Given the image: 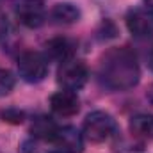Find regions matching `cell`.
Returning a JSON list of instances; mask_svg holds the SVG:
<instances>
[{
    "mask_svg": "<svg viewBox=\"0 0 153 153\" xmlns=\"http://www.w3.org/2000/svg\"><path fill=\"white\" fill-rule=\"evenodd\" d=\"M148 66L153 71V46H152V50H150V55H148Z\"/></svg>",
    "mask_w": 153,
    "mask_h": 153,
    "instance_id": "cell-16",
    "label": "cell"
},
{
    "mask_svg": "<svg viewBox=\"0 0 153 153\" xmlns=\"http://www.w3.org/2000/svg\"><path fill=\"white\" fill-rule=\"evenodd\" d=\"M18 73L22 80L29 84H38L48 75V57L39 52H23L18 57Z\"/></svg>",
    "mask_w": 153,
    "mask_h": 153,
    "instance_id": "cell-3",
    "label": "cell"
},
{
    "mask_svg": "<svg viewBox=\"0 0 153 153\" xmlns=\"http://www.w3.org/2000/svg\"><path fill=\"white\" fill-rule=\"evenodd\" d=\"M126 29L137 39L150 38L153 34V11L146 7H135L126 14Z\"/></svg>",
    "mask_w": 153,
    "mask_h": 153,
    "instance_id": "cell-6",
    "label": "cell"
},
{
    "mask_svg": "<svg viewBox=\"0 0 153 153\" xmlns=\"http://www.w3.org/2000/svg\"><path fill=\"white\" fill-rule=\"evenodd\" d=\"M50 20L57 25H71L80 20V9L71 2L55 4L50 11Z\"/></svg>",
    "mask_w": 153,
    "mask_h": 153,
    "instance_id": "cell-10",
    "label": "cell"
},
{
    "mask_svg": "<svg viewBox=\"0 0 153 153\" xmlns=\"http://www.w3.org/2000/svg\"><path fill=\"white\" fill-rule=\"evenodd\" d=\"M52 153H61V152H52Z\"/></svg>",
    "mask_w": 153,
    "mask_h": 153,
    "instance_id": "cell-19",
    "label": "cell"
},
{
    "mask_svg": "<svg viewBox=\"0 0 153 153\" xmlns=\"http://www.w3.org/2000/svg\"><path fill=\"white\" fill-rule=\"evenodd\" d=\"M148 100L153 103V84L150 85V89H148Z\"/></svg>",
    "mask_w": 153,
    "mask_h": 153,
    "instance_id": "cell-18",
    "label": "cell"
},
{
    "mask_svg": "<svg viewBox=\"0 0 153 153\" xmlns=\"http://www.w3.org/2000/svg\"><path fill=\"white\" fill-rule=\"evenodd\" d=\"M143 2H144V7H146V9L153 11V0H143Z\"/></svg>",
    "mask_w": 153,
    "mask_h": 153,
    "instance_id": "cell-17",
    "label": "cell"
},
{
    "mask_svg": "<svg viewBox=\"0 0 153 153\" xmlns=\"http://www.w3.org/2000/svg\"><path fill=\"white\" fill-rule=\"evenodd\" d=\"M75 53V43L70 38H53L50 39L46 45H45V55L48 59H53V61H59V62H64L68 59H71Z\"/></svg>",
    "mask_w": 153,
    "mask_h": 153,
    "instance_id": "cell-9",
    "label": "cell"
},
{
    "mask_svg": "<svg viewBox=\"0 0 153 153\" xmlns=\"http://www.w3.org/2000/svg\"><path fill=\"white\" fill-rule=\"evenodd\" d=\"M20 153H39V141L32 137V139H29V141L22 143Z\"/></svg>",
    "mask_w": 153,
    "mask_h": 153,
    "instance_id": "cell-14",
    "label": "cell"
},
{
    "mask_svg": "<svg viewBox=\"0 0 153 153\" xmlns=\"http://www.w3.org/2000/svg\"><path fill=\"white\" fill-rule=\"evenodd\" d=\"M52 144L61 153H82L84 150V135L75 126H59Z\"/></svg>",
    "mask_w": 153,
    "mask_h": 153,
    "instance_id": "cell-7",
    "label": "cell"
},
{
    "mask_svg": "<svg viewBox=\"0 0 153 153\" xmlns=\"http://www.w3.org/2000/svg\"><path fill=\"white\" fill-rule=\"evenodd\" d=\"M2 116L13 123H20L23 119V112H20V111H5V112H2Z\"/></svg>",
    "mask_w": 153,
    "mask_h": 153,
    "instance_id": "cell-15",
    "label": "cell"
},
{
    "mask_svg": "<svg viewBox=\"0 0 153 153\" xmlns=\"http://www.w3.org/2000/svg\"><path fill=\"white\" fill-rule=\"evenodd\" d=\"M57 128H59V126L55 125V121H53L52 117H48V116H39V117H36V119L32 121V125H30V134H32V137L38 139V141H48V143H52V139H53Z\"/></svg>",
    "mask_w": 153,
    "mask_h": 153,
    "instance_id": "cell-11",
    "label": "cell"
},
{
    "mask_svg": "<svg viewBox=\"0 0 153 153\" xmlns=\"http://www.w3.org/2000/svg\"><path fill=\"white\" fill-rule=\"evenodd\" d=\"M117 134V123L109 112L94 111L84 119L82 135L89 143H105Z\"/></svg>",
    "mask_w": 153,
    "mask_h": 153,
    "instance_id": "cell-2",
    "label": "cell"
},
{
    "mask_svg": "<svg viewBox=\"0 0 153 153\" xmlns=\"http://www.w3.org/2000/svg\"><path fill=\"white\" fill-rule=\"evenodd\" d=\"M130 132L139 139H153V114H135L130 119Z\"/></svg>",
    "mask_w": 153,
    "mask_h": 153,
    "instance_id": "cell-12",
    "label": "cell"
},
{
    "mask_svg": "<svg viewBox=\"0 0 153 153\" xmlns=\"http://www.w3.org/2000/svg\"><path fill=\"white\" fill-rule=\"evenodd\" d=\"M14 87V76L9 70L5 68H0V98L2 96H7Z\"/></svg>",
    "mask_w": 153,
    "mask_h": 153,
    "instance_id": "cell-13",
    "label": "cell"
},
{
    "mask_svg": "<svg viewBox=\"0 0 153 153\" xmlns=\"http://www.w3.org/2000/svg\"><path fill=\"white\" fill-rule=\"evenodd\" d=\"M98 76L111 91H128L135 87L141 78L137 55L128 46L111 48L100 61Z\"/></svg>",
    "mask_w": 153,
    "mask_h": 153,
    "instance_id": "cell-1",
    "label": "cell"
},
{
    "mask_svg": "<svg viewBox=\"0 0 153 153\" xmlns=\"http://www.w3.org/2000/svg\"><path fill=\"white\" fill-rule=\"evenodd\" d=\"M14 13L18 22L29 29H38L46 20V7L43 0H18Z\"/></svg>",
    "mask_w": 153,
    "mask_h": 153,
    "instance_id": "cell-5",
    "label": "cell"
},
{
    "mask_svg": "<svg viewBox=\"0 0 153 153\" xmlns=\"http://www.w3.org/2000/svg\"><path fill=\"white\" fill-rule=\"evenodd\" d=\"M50 109L57 116H62V117L75 116L80 111V98L75 91L61 89L50 96Z\"/></svg>",
    "mask_w": 153,
    "mask_h": 153,
    "instance_id": "cell-8",
    "label": "cell"
},
{
    "mask_svg": "<svg viewBox=\"0 0 153 153\" xmlns=\"http://www.w3.org/2000/svg\"><path fill=\"white\" fill-rule=\"evenodd\" d=\"M89 78V70L85 66L84 61L78 59H68L64 62H61L59 70H57V82L62 85V89L68 91H78L85 85Z\"/></svg>",
    "mask_w": 153,
    "mask_h": 153,
    "instance_id": "cell-4",
    "label": "cell"
}]
</instances>
